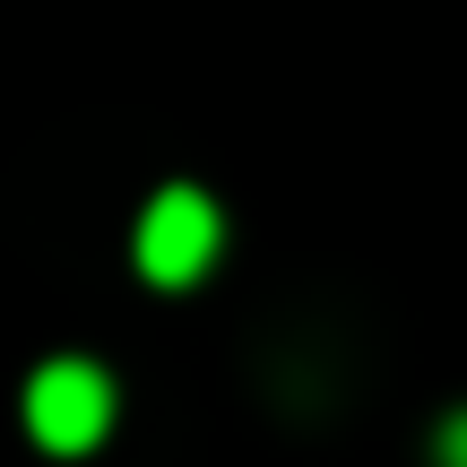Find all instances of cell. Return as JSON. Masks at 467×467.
<instances>
[{
  "label": "cell",
  "instance_id": "obj_3",
  "mask_svg": "<svg viewBox=\"0 0 467 467\" xmlns=\"http://www.w3.org/2000/svg\"><path fill=\"white\" fill-rule=\"evenodd\" d=\"M433 467H467V407H451L433 433Z\"/></svg>",
  "mask_w": 467,
  "mask_h": 467
},
{
  "label": "cell",
  "instance_id": "obj_2",
  "mask_svg": "<svg viewBox=\"0 0 467 467\" xmlns=\"http://www.w3.org/2000/svg\"><path fill=\"white\" fill-rule=\"evenodd\" d=\"M217 234H225V217H217V200L208 191H191V182H173V191H156L148 208H139V268H148L156 285H191L208 260H217Z\"/></svg>",
  "mask_w": 467,
  "mask_h": 467
},
{
  "label": "cell",
  "instance_id": "obj_1",
  "mask_svg": "<svg viewBox=\"0 0 467 467\" xmlns=\"http://www.w3.org/2000/svg\"><path fill=\"white\" fill-rule=\"evenodd\" d=\"M26 433L44 441V451H96V441L113 433V381H104L87 355L35 364V381H26Z\"/></svg>",
  "mask_w": 467,
  "mask_h": 467
}]
</instances>
